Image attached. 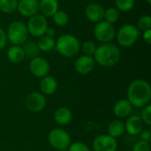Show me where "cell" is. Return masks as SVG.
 <instances>
[{
  "label": "cell",
  "instance_id": "obj_19",
  "mask_svg": "<svg viewBox=\"0 0 151 151\" xmlns=\"http://www.w3.org/2000/svg\"><path fill=\"white\" fill-rule=\"evenodd\" d=\"M73 119V115L71 111L66 107H60L58 108L54 114V119L55 121L61 126L68 125Z\"/></svg>",
  "mask_w": 151,
  "mask_h": 151
},
{
  "label": "cell",
  "instance_id": "obj_4",
  "mask_svg": "<svg viewBox=\"0 0 151 151\" xmlns=\"http://www.w3.org/2000/svg\"><path fill=\"white\" fill-rule=\"evenodd\" d=\"M5 33L7 40L12 45L18 46H22L27 41L29 35L27 25L20 20L12 21L8 26L7 31Z\"/></svg>",
  "mask_w": 151,
  "mask_h": 151
},
{
  "label": "cell",
  "instance_id": "obj_16",
  "mask_svg": "<svg viewBox=\"0 0 151 151\" xmlns=\"http://www.w3.org/2000/svg\"><path fill=\"white\" fill-rule=\"evenodd\" d=\"M58 8V0H39V12L46 18L52 17Z\"/></svg>",
  "mask_w": 151,
  "mask_h": 151
},
{
  "label": "cell",
  "instance_id": "obj_12",
  "mask_svg": "<svg viewBox=\"0 0 151 151\" xmlns=\"http://www.w3.org/2000/svg\"><path fill=\"white\" fill-rule=\"evenodd\" d=\"M17 11L21 16L30 18L39 13L38 0H18Z\"/></svg>",
  "mask_w": 151,
  "mask_h": 151
},
{
  "label": "cell",
  "instance_id": "obj_11",
  "mask_svg": "<svg viewBox=\"0 0 151 151\" xmlns=\"http://www.w3.org/2000/svg\"><path fill=\"white\" fill-rule=\"evenodd\" d=\"M25 104L27 108L30 111L39 112L45 108L47 104V100L43 94L39 92H32L27 96L25 99Z\"/></svg>",
  "mask_w": 151,
  "mask_h": 151
},
{
  "label": "cell",
  "instance_id": "obj_37",
  "mask_svg": "<svg viewBox=\"0 0 151 151\" xmlns=\"http://www.w3.org/2000/svg\"><path fill=\"white\" fill-rule=\"evenodd\" d=\"M146 2L148 3V4H151V0H146Z\"/></svg>",
  "mask_w": 151,
  "mask_h": 151
},
{
  "label": "cell",
  "instance_id": "obj_15",
  "mask_svg": "<svg viewBox=\"0 0 151 151\" xmlns=\"http://www.w3.org/2000/svg\"><path fill=\"white\" fill-rule=\"evenodd\" d=\"M144 129V123L139 116H132L125 124V130L130 135H138Z\"/></svg>",
  "mask_w": 151,
  "mask_h": 151
},
{
  "label": "cell",
  "instance_id": "obj_6",
  "mask_svg": "<svg viewBox=\"0 0 151 151\" xmlns=\"http://www.w3.org/2000/svg\"><path fill=\"white\" fill-rule=\"evenodd\" d=\"M50 145L58 150H65L71 144V137L69 134L62 128H55L51 130L48 136Z\"/></svg>",
  "mask_w": 151,
  "mask_h": 151
},
{
  "label": "cell",
  "instance_id": "obj_25",
  "mask_svg": "<svg viewBox=\"0 0 151 151\" xmlns=\"http://www.w3.org/2000/svg\"><path fill=\"white\" fill-rule=\"evenodd\" d=\"M119 17H120V13L115 7H110L104 10V20H105L108 23L113 25L119 19Z\"/></svg>",
  "mask_w": 151,
  "mask_h": 151
},
{
  "label": "cell",
  "instance_id": "obj_31",
  "mask_svg": "<svg viewBox=\"0 0 151 151\" xmlns=\"http://www.w3.org/2000/svg\"><path fill=\"white\" fill-rule=\"evenodd\" d=\"M67 149L68 151H91L88 145L81 142H75L73 143H71Z\"/></svg>",
  "mask_w": 151,
  "mask_h": 151
},
{
  "label": "cell",
  "instance_id": "obj_13",
  "mask_svg": "<svg viewBox=\"0 0 151 151\" xmlns=\"http://www.w3.org/2000/svg\"><path fill=\"white\" fill-rule=\"evenodd\" d=\"M95 65L96 61L92 56L82 55L76 59L74 63V68L78 73L81 75H86L90 73L94 70Z\"/></svg>",
  "mask_w": 151,
  "mask_h": 151
},
{
  "label": "cell",
  "instance_id": "obj_1",
  "mask_svg": "<svg viewBox=\"0 0 151 151\" xmlns=\"http://www.w3.org/2000/svg\"><path fill=\"white\" fill-rule=\"evenodd\" d=\"M127 100L132 106L143 108L151 100V88L150 83L144 80L133 81L127 88Z\"/></svg>",
  "mask_w": 151,
  "mask_h": 151
},
{
  "label": "cell",
  "instance_id": "obj_24",
  "mask_svg": "<svg viewBox=\"0 0 151 151\" xmlns=\"http://www.w3.org/2000/svg\"><path fill=\"white\" fill-rule=\"evenodd\" d=\"M18 0H0V11L3 13L10 14L17 11Z\"/></svg>",
  "mask_w": 151,
  "mask_h": 151
},
{
  "label": "cell",
  "instance_id": "obj_10",
  "mask_svg": "<svg viewBox=\"0 0 151 151\" xmlns=\"http://www.w3.org/2000/svg\"><path fill=\"white\" fill-rule=\"evenodd\" d=\"M93 149L95 151H117V139L109 134H101L93 141Z\"/></svg>",
  "mask_w": 151,
  "mask_h": 151
},
{
  "label": "cell",
  "instance_id": "obj_28",
  "mask_svg": "<svg viewBox=\"0 0 151 151\" xmlns=\"http://www.w3.org/2000/svg\"><path fill=\"white\" fill-rule=\"evenodd\" d=\"M136 27L139 31H146L148 29H151V17L150 15H142L137 22Z\"/></svg>",
  "mask_w": 151,
  "mask_h": 151
},
{
  "label": "cell",
  "instance_id": "obj_35",
  "mask_svg": "<svg viewBox=\"0 0 151 151\" xmlns=\"http://www.w3.org/2000/svg\"><path fill=\"white\" fill-rule=\"evenodd\" d=\"M142 37H143L144 42H145L147 44H150L151 43V29H148V30L144 31V32H143V35H142Z\"/></svg>",
  "mask_w": 151,
  "mask_h": 151
},
{
  "label": "cell",
  "instance_id": "obj_22",
  "mask_svg": "<svg viewBox=\"0 0 151 151\" xmlns=\"http://www.w3.org/2000/svg\"><path fill=\"white\" fill-rule=\"evenodd\" d=\"M55 42L56 41L53 39V37H50L47 35H42L39 37L37 41V46L40 50V51H50L55 48Z\"/></svg>",
  "mask_w": 151,
  "mask_h": 151
},
{
  "label": "cell",
  "instance_id": "obj_3",
  "mask_svg": "<svg viewBox=\"0 0 151 151\" xmlns=\"http://www.w3.org/2000/svg\"><path fill=\"white\" fill-rule=\"evenodd\" d=\"M55 48L57 51L65 58H73L76 56L81 50V43L77 37L71 34L60 35L56 42Z\"/></svg>",
  "mask_w": 151,
  "mask_h": 151
},
{
  "label": "cell",
  "instance_id": "obj_32",
  "mask_svg": "<svg viewBox=\"0 0 151 151\" xmlns=\"http://www.w3.org/2000/svg\"><path fill=\"white\" fill-rule=\"evenodd\" d=\"M133 151H150V145L149 142L140 141L134 145Z\"/></svg>",
  "mask_w": 151,
  "mask_h": 151
},
{
  "label": "cell",
  "instance_id": "obj_36",
  "mask_svg": "<svg viewBox=\"0 0 151 151\" xmlns=\"http://www.w3.org/2000/svg\"><path fill=\"white\" fill-rule=\"evenodd\" d=\"M55 35H56L55 28L52 27H48L46 31H45V35H47V36H50V37H54Z\"/></svg>",
  "mask_w": 151,
  "mask_h": 151
},
{
  "label": "cell",
  "instance_id": "obj_23",
  "mask_svg": "<svg viewBox=\"0 0 151 151\" xmlns=\"http://www.w3.org/2000/svg\"><path fill=\"white\" fill-rule=\"evenodd\" d=\"M25 57L29 58H34L38 57L39 53H40V50L37 46V43L35 42H31V41H27L22 46Z\"/></svg>",
  "mask_w": 151,
  "mask_h": 151
},
{
  "label": "cell",
  "instance_id": "obj_26",
  "mask_svg": "<svg viewBox=\"0 0 151 151\" xmlns=\"http://www.w3.org/2000/svg\"><path fill=\"white\" fill-rule=\"evenodd\" d=\"M134 0H115V8L119 12H130L134 7Z\"/></svg>",
  "mask_w": 151,
  "mask_h": 151
},
{
  "label": "cell",
  "instance_id": "obj_29",
  "mask_svg": "<svg viewBox=\"0 0 151 151\" xmlns=\"http://www.w3.org/2000/svg\"><path fill=\"white\" fill-rule=\"evenodd\" d=\"M96 50V45L92 41H86L81 45V50L83 51L84 55L93 56Z\"/></svg>",
  "mask_w": 151,
  "mask_h": 151
},
{
  "label": "cell",
  "instance_id": "obj_38",
  "mask_svg": "<svg viewBox=\"0 0 151 151\" xmlns=\"http://www.w3.org/2000/svg\"><path fill=\"white\" fill-rule=\"evenodd\" d=\"M87 1H94V0H87Z\"/></svg>",
  "mask_w": 151,
  "mask_h": 151
},
{
  "label": "cell",
  "instance_id": "obj_2",
  "mask_svg": "<svg viewBox=\"0 0 151 151\" xmlns=\"http://www.w3.org/2000/svg\"><path fill=\"white\" fill-rule=\"evenodd\" d=\"M95 61L102 66L111 67L117 65L120 59V50L117 45L112 42L101 43L96 46L94 53Z\"/></svg>",
  "mask_w": 151,
  "mask_h": 151
},
{
  "label": "cell",
  "instance_id": "obj_17",
  "mask_svg": "<svg viewBox=\"0 0 151 151\" xmlns=\"http://www.w3.org/2000/svg\"><path fill=\"white\" fill-rule=\"evenodd\" d=\"M133 106L127 99H121L118 101L113 106V113L120 119L127 118L132 112Z\"/></svg>",
  "mask_w": 151,
  "mask_h": 151
},
{
  "label": "cell",
  "instance_id": "obj_27",
  "mask_svg": "<svg viewBox=\"0 0 151 151\" xmlns=\"http://www.w3.org/2000/svg\"><path fill=\"white\" fill-rule=\"evenodd\" d=\"M53 21L54 23L58 26V27H64L65 26L68 21H69V17H68V14L64 12V11H61V10H58L53 16Z\"/></svg>",
  "mask_w": 151,
  "mask_h": 151
},
{
  "label": "cell",
  "instance_id": "obj_30",
  "mask_svg": "<svg viewBox=\"0 0 151 151\" xmlns=\"http://www.w3.org/2000/svg\"><path fill=\"white\" fill-rule=\"evenodd\" d=\"M141 119L144 124L151 126V105L150 104L143 107L141 113Z\"/></svg>",
  "mask_w": 151,
  "mask_h": 151
},
{
  "label": "cell",
  "instance_id": "obj_20",
  "mask_svg": "<svg viewBox=\"0 0 151 151\" xmlns=\"http://www.w3.org/2000/svg\"><path fill=\"white\" fill-rule=\"evenodd\" d=\"M6 55L8 60L13 64L21 63L26 58L22 47L18 45H12V47H10L7 50Z\"/></svg>",
  "mask_w": 151,
  "mask_h": 151
},
{
  "label": "cell",
  "instance_id": "obj_7",
  "mask_svg": "<svg viewBox=\"0 0 151 151\" xmlns=\"http://www.w3.org/2000/svg\"><path fill=\"white\" fill-rule=\"evenodd\" d=\"M94 37L100 42L101 43L111 42V41L115 38L116 30L112 24L106 22L105 20H102L96 24L93 30Z\"/></svg>",
  "mask_w": 151,
  "mask_h": 151
},
{
  "label": "cell",
  "instance_id": "obj_8",
  "mask_svg": "<svg viewBox=\"0 0 151 151\" xmlns=\"http://www.w3.org/2000/svg\"><path fill=\"white\" fill-rule=\"evenodd\" d=\"M26 25L28 30V34L37 38L44 35L45 31L49 27L47 18L42 15L41 13L30 17L27 21V24Z\"/></svg>",
  "mask_w": 151,
  "mask_h": 151
},
{
  "label": "cell",
  "instance_id": "obj_34",
  "mask_svg": "<svg viewBox=\"0 0 151 151\" xmlns=\"http://www.w3.org/2000/svg\"><path fill=\"white\" fill-rule=\"evenodd\" d=\"M8 40H7V36H6V33L4 29H2L0 27V50H3L7 43Z\"/></svg>",
  "mask_w": 151,
  "mask_h": 151
},
{
  "label": "cell",
  "instance_id": "obj_33",
  "mask_svg": "<svg viewBox=\"0 0 151 151\" xmlns=\"http://www.w3.org/2000/svg\"><path fill=\"white\" fill-rule=\"evenodd\" d=\"M140 139L141 141L146 142H151V132L150 129L147 128V129H143L140 134Z\"/></svg>",
  "mask_w": 151,
  "mask_h": 151
},
{
  "label": "cell",
  "instance_id": "obj_14",
  "mask_svg": "<svg viewBox=\"0 0 151 151\" xmlns=\"http://www.w3.org/2000/svg\"><path fill=\"white\" fill-rule=\"evenodd\" d=\"M104 9L98 3H91L85 9V16L92 23H98L104 20Z\"/></svg>",
  "mask_w": 151,
  "mask_h": 151
},
{
  "label": "cell",
  "instance_id": "obj_18",
  "mask_svg": "<svg viewBox=\"0 0 151 151\" xmlns=\"http://www.w3.org/2000/svg\"><path fill=\"white\" fill-rule=\"evenodd\" d=\"M40 88L42 90V94L43 95H52L58 89V81L57 80L50 75H46L42 78L40 82Z\"/></svg>",
  "mask_w": 151,
  "mask_h": 151
},
{
  "label": "cell",
  "instance_id": "obj_21",
  "mask_svg": "<svg viewBox=\"0 0 151 151\" xmlns=\"http://www.w3.org/2000/svg\"><path fill=\"white\" fill-rule=\"evenodd\" d=\"M125 131H126L125 130V124L121 120H119V119L112 120L109 124L108 128H107L108 134L110 136L115 138V139L121 137L124 134Z\"/></svg>",
  "mask_w": 151,
  "mask_h": 151
},
{
  "label": "cell",
  "instance_id": "obj_5",
  "mask_svg": "<svg viewBox=\"0 0 151 151\" xmlns=\"http://www.w3.org/2000/svg\"><path fill=\"white\" fill-rule=\"evenodd\" d=\"M139 35L140 31L136 26L133 24H124L119 28L115 37L120 46L128 48L133 46L137 42Z\"/></svg>",
  "mask_w": 151,
  "mask_h": 151
},
{
  "label": "cell",
  "instance_id": "obj_9",
  "mask_svg": "<svg viewBox=\"0 0 151 151\" xmlns=\"http://www.w3.org/2000/svg\"><path fill=\"white\" fill-rule=\"evenodd\" d=\"M50 70V63L42 57L38 56L36 58H34L29 63L30 73L37 78H43L46 75H49Z\"/></svg>",
  "mask_w": 151,
  "mask_h": 151
}]
</instances>
